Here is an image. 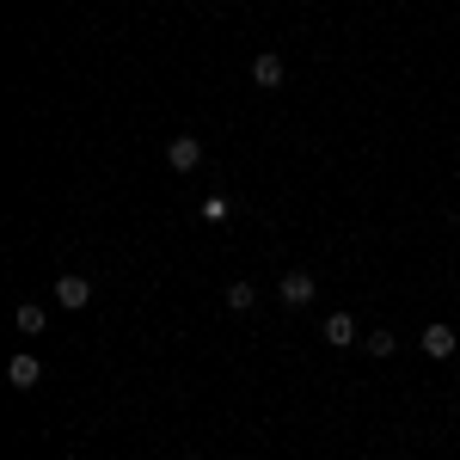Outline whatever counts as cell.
Wrapping results in <instances>:
<instances>
[{
  "mask_svg": "<svg viewBox=\"0 0 460 460\" xmlns=\"http://www.w3.org/2000/svg\"><path fill=\"white\" fill-rule=\"evenodd\" d=\"M319 332H325V344H332V350H344V344H356V319H350V314H332L325 325H319Z\"/></svg>",
  "mask_w": 460,
  "mask_h": 460,
  "instance_id": "8992f818",
  "label": "cell"
},
{
  "mask_svg": "<svg viewBox=\"0 0 460 460\" xmlns=\"http://www.w3.org/2000/svg\"><path fill=\"white\" fill-rule=\"evenodd\" d=\"M6 381H13V387H19V393H31L37 381H43V362H37L31 350H19V356H13V362H6Z\"/></svg>",
  "mask_w": 460,
  "mask_h": 460,
  "instance_id": "7a4b0ae2",
  "label": "cell"
},
{
  "mask_svg": "<svg viewBox=\"0 0 460 460\" xmlns=\"http://www.w3.org/2000/svg\"><path fill=\"white\" fill-rule=\"evenodd\" d=\"M252 80L258 86H283V56H258L252 62Z\"/></svg>",
  "mask_w": 460,
  "mask_h": 460,
  "instance_id": "52a82bcc",
  "label": "cell"
},
{
  "mask_svg": "<svg viewBox=\"0 0 460 460\" xmlns=\"http://www.w3.org/2000/svg\"><path fill=\"white\" fill-rule=\"evenodd\" d=\"M277 288H283V301H288V307H307V301L319 295V283L307 277V270H288V277H283Z\"/></svg>",
  "mask_w": 460,
  "mask_h": 460,
  "instance_id": "5b68a950",
  "label": "cell"
},
{
  "mask_svg": "<svg viewBox=\"0 0 460 460\" xmlns=\"http://www.w3.org/2000/svg\"><path fill=\"white\" fill-rule=\"evenodd\" d=\"M227 307H234V314H252V307H258V288L252 283H227Z\"/></svg>",
  "mask_w": 460,
  "mask_h": 460,
  "instance_id": "ba28073f",
  "label": "cell"
},
{
  "mask_svg": "<svg viewBox=\"0 0 460 460\" xmlns=\"http://www.w3.org/2000/svg\"><path fill=\"white\" fill-rule=\"evenodd\" d=\"M362 350H368L375 362H381V356H393V350H399V338H393V332H368V338H362Z\"/></svg>",
  "mask_w": 460,
  "mask_h": 460,
  "instance_id": "9c48e42d",
  "label": "cell"
},
{
  "mask_svg": "<svg viewBox=\"0 0 460 460\" xmlns=\"http://www.w3.org/2000/svg\"><path fill=\"white\" fill-rule=\"evenodd\" d=\"M56 301H62L68 314H80V307L93 301V283H86V277H56Z\"/></svg>",
  "mask_w": 460,
  "mask_h": 460,
  "instance_id": "277c9868",
  "label": "cell"
},
{
  "mask_svg": "<svg viewBox=\"0 0 460 460\" xmlns=\"http://www.w3.org/2000/svg\"><path fill=\"white\" fill-rule=\"evenodd\" d=\"M13 319H19V332H31V338H37V332H43V325H49L37 301H25V307H19V314H13Z\"/></svg>",
  "mask_w": 460,
  "mask_h": 460,
  "instance_id": "30bf717a",
  "label": "cell"
},
{
  "mask_svg": "<svg viewBox=\"0 0 460 460\" xmlns=\"http://www.w3.org/2000/svg\"><path fill=\"white\" fill-rule=\"evenodd\" d=\"M166 166H172V172H197V166H203V142H197V136H172V142H166Z\"/></svg>",
  "mask_w": 460,
  "mask_h": 460,
  "instance_id": "6da1fadb",
  "label": "cell"
},
{
  "mask_svg": "<svg viewBox=\"0 0 460 460\" xmlns=\"http://www.w3.org/2000/svg\"><path fill=\"white\" fill-rule=\"evenodd\" d=\"M418 350H424L429 362H448V356H455V332H448V325H424V332H418Z\"/></svg>",
  "mask_w": 460,
  "mask_h": 460,
  "instance_id": "3957f363",
  "label": "cell"
},
{
  "mask_svg": "<svg viewBox=\"0 0 460 460\" xmlns=\"http://www.w3.org/2000/svg\"><path fill=\"white\" fill-rule=\"evenodd\" d=\"M455 381H460V368H455Z\"/></svg>",
  "mask_w": 460,
  "mask_h": 460,
  "instance_id": "8fae6325",
  "label": "cell"
}]
</instances>
